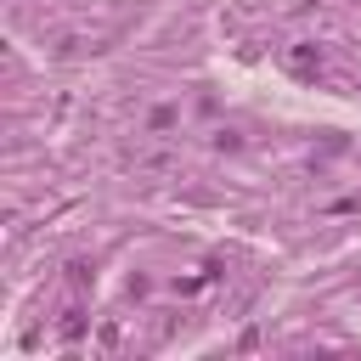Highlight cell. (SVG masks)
Here are the masks:
<instances>
[{"label": "cell", "mask_w": 361, "mask_h": 361, "mask_svg": "<svg viewBox=\"0 0 361 361\" xmlns=\"http://www.w3.org/2000/svg\"><path fill=\"white\" fill-rule=\"evenodd\" d=\"M288 68H293V74H316V68H322V51H316V45H293Z\"/></svg>", "instance_id": "cell-1"}, {"label": "cell", "mask_w": 361, "mask_h": 361, "mask_svg": "<svg viewBox=\"0 0 361 361\" xmlns=\"http://www.w3.org/2000/svg\"><path fill=\"white\" fill-rule=\"evenodd\" d=\"M147 124H152V130H170V124H175V107H152Z\"/></svg>", "instance_id": "cell-2"}, {"label": "cell", "mask_w": 361, "mask_h": 361, "mask_svg": "<svg viewBox=\"0 0 361 361\" xmlns=\"http://www.w3.org/2000/svg\"><path fill=\"white\" fill-rule=\"evenodd\" d=\"M215 147H220V152H237V147H243V135H232V130H220V135H215Z\"/></svg>", "instance_id": "cell-3"}]
</instances>
